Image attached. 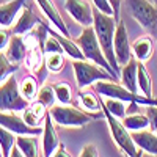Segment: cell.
I'll use <instances>...</instances> for the list:
<instances>
[{
	"mask_svg": "<svg viewBox=\"0 0 157 157\" xmlns=\"http://www.w3.org/2000/svg\"><path fill=\"white\" fill-rule=\"evenodd\" d=\"M116 19L115 16L105 14V13L99 11L98 8H93V27L98 36V41L102 47V52L109 63L112 64V68L116 71V74L120 75V64L116 61L115 57V49H113V39H115V30H116Z\"/></svg>",
	"mask_w": 157,
	"mask_h": 157,
	"instance_id": "obj_1",
	"label": "cell"
},
{
	"mask_svg": "<svg viewBox=\"0 0 157 157\" xmlns=\"http://www.w3.org/2000/svg\"><path fill=\"white\" fill-rule=\"evenodd\" d=\"M77 46L80 47L82 54L86 60L93 61L96 64H99V66H102L105 71H109L115 80H120V75L116 74V71L112 68V64L109 63V60L105 58V55H104L102 52V47L98 41V36H96V32H94V27L93 25H88V27H83L82 33L78 35V38L75 39Z\"/></svg>",
	"mask_w": 157,
	"mask_h": 157,
	"instance_id": "obj_2",
	"label": "cell"
},
{
	"mask_svg": "<svg viewBox=\"0 0 157 157\" xmlns=\"http://www.w3.org/2000/svg\"><path fill=\"white\" fill-rule=\"evenodd\" d=\"M93 90L98 96H104V98H115L129 104H138V105H157V99L155 98H149V96H138V93H132L129 91L126 86L118 85L115 80H98L93 85Z\"/></svg>",
	"mask_w": 157,
	"mask_h": 157,
	"instance_id": "obj_3",
	"label": "cell"
},
{
	"mask_svg": "<svg viewBox=\"0 0 157 157\" xmlns=\"http://www.w3.org/2000/svg\"><path fill=\"white\" fill-rule=\"evenodd\" d=\"M102 112H104V116H105L109 130H110V134L113 137V141H115V145L120 148V151L127 157L140 155V151L137 149V145H135V141L132 138V134L126 129L123 121H120V118L113 116L105 107H104V104H102Z\"/></svg>",
	"mask_w": 157,
	"mask_h": 157,
	"instance_id": "obj_4",
	"label": "cell"
},
{
	"mask_svg": "<svg viewBox=\"0 0 157 157\" xmlns=\"http://www.w3.org/2000/svg\"><path fill=\"white\" fill-rule=\"evenodd\" d=\"M72 69H74L77 86L80 90H85L86 86H93L98 80H115V77L109 71H105L102 66L86 58L72 60Z\"/></svg>",
	"mask_w": 157,
	"mask_h": 157,
	"instance_id": "obj_5",
	"label": "cell"
},
{
	"mask_svg": "<svg viewBox=\"0 0 157 157\" xmlns=\"http://www.w3.org/2000/svg\"><path fill=\"white\" fill-rule=\"evenodd\" d=\"M30 105V101H27L17 83V78L14 74L8 75L0 83V110L3 112H24Z\"/></svg>",
	"mask_w": 157,
	"mask_h": 157,
	"instance_id": "obj_6",
	"label": "cell"
},
{
	"mask_svg": "<svg viewBox=\"0 0 157 157\" xmlns=\"http://www.w3.org/2000/svg\"><path fill=\"white\" fill-rule=\"evenodd\" d=\"M49 113L54 120L55 126L60 127H83L86 126L91 120H93V115L88 112H80L75 107H71L68 104H60V105H52L49 109Z\"/></svg>",
	"mask_w": 157,
	"mask_h": 157,
	"instance_id": "obj_7",
	"label": "cell"
},
{
	"mask_svg": "<svg viewBox=\"0 0 157 157\" xmlns=\"http://www.w3.org/2000/svg\"><path fill=\"white\" fill-rule=\"evenodd\" d=\"M127 10L141 29L149 32V35H157V6L149 0H126Z\"/></svg>",
	"mask_w": 157,
	"mask_h": 157,
	"instance_id": "obj_8",
	"label": "cell"
},
{
	"mask_svg": "<svg viewBox=\"0 0 157 157\" xmlns=\"http://www.w3.org/2000/svg\"><path fill=\"white\" fill-rule=\"evenodd\" d=\"M113 49H115V57H116V61H118V64H120V68L134 57L132 55V49H130V43H129V35H127L126 24L121 19L116 22Z\"/></svg>",
	"mask_w": 157,
	"mask_h": 157,
	"instance_id": "obj_9",
	"label": "cell"
},
{
	"mask_svg": "<svg viewBox=\"0 0 157 157\" xmlns=\"http://www.w3.org/2000/svg\"><path fill=\"white\" fill-rule=\"evenodd\" d=\"M64 10L82 27L93 25V8L86 0H66Z\"/></svg>",
	"mask_w": 157,
	"mask_h": 157,
	"instance_id": "obj_10",
	"label": "cell"
},
{
	"mask_svg": "<svg viewBox=\"0 0 157 157\" xmlns=\"http://www.w3.org/2000/svg\"><path fill=\"white\" fill-rule=\"evenodd\" d=\"M0 126L13 130L16 135H19V134H30V135L43 134V127H32V126H29L22 120V116H16L14 112L0 110Z\"/></svg>",
	"mask_w": 157,
	"mask_h": 157,
	"instance_id": "obj_11",
	"label": "cell"
},
{
	"mask_svg": "<svg viewBox=\"0 0 157 157\" xmlns=\"http://www.w3.org/2000/svg\"><path fill=\"white\" fill-rule=\"evenodd\" d=\"M43 154L46 157H52L54 151L57 149V146L61 143L58 134H57V129H55V123L52 120L50 113L47 112L46 118H44V123H43Z\"/></svg>",
	"mask_w": 157,
	"mask_h": 157,
	"instance_id": "obj_12",
	"label": "cell"
},
{
	"mask_svg": "<svg viewBox=\"0 0 157 157\" xmlns=\"http://www.w3.org/2000/svg\"><path fill=\"white\" fill-rule=\"evenodd\" d=\"M39 24V19L33 14V11L29 6H24L19 13L17 19L14 21L11 27V33L13 35H27L30 33L36 25Z\"/></svg>",
	"mask_w": 157,
	"mask_h": 157,
	"instance_id": "obj_13",
	"label": "cell"
},
{
	"mask_svg": "<svg viewBox=\"0 0 157 157\" xmlns=\"http://www.w3.org/2000/svg\"><path fill=\"white\" fill-rule=\"evenodd\" d=\"M130 49H132V55L141 61L146 63L151 60L152 54H154V39L152 35H143L140 38H137L134 43H130Z\"/></svg>",
	"mask_w": 157,
	"mask_h": 157,
	"instance_id": "obj_14",
	"label": "cell"
},
{
	"mask_svg": "<svg viewBox=\"0 0 157 157\" xmlns=\"http://www.w3.org/2000/svg\"><path fill=\"white\" fill-rule=\"evenodd\" d=\"M27 5V0H11L0 5V27L11 29L14 21L17 19L21 10Z\"/></svg>",
	"mask_w": 157,
	"mask_h": 157,
	"instance_id": "obj_15",
	"label": "cell"
},
{
	"mask_svg": "<svg viewBox=\"0 0 157 157\" xmlns=\"http://www.w3.org/2000/svg\"><path fill=\"white\" fill-rule=\"evenodd\" d=\"M35 2L38 3L39 10L43 11V14L50 21V24L54 25V29H57L60 33H63L64 36H69V32H68V27L66 24H64V21L61 19L60 13L57 11L55 5L52 3V0H35Z\"/></svg>",
	"mask_w": 157,
	"mask_h": 157,
	"instance_id": "obj_16",
	"label": "cell"
},
{
	"mask_svg": "<svg viewBox=\"0 0 157 157\" xmlns=\"http://www.w3.org/2000/svg\"><path fill=\"white\" fill-rule=\"evenodd\" d=\"M135 145L140 151L148 152L149 155H157V134L154 130H137V132H130Z\"/></svg>",
	"mask_w": 157,
	"mask_h": 157,
	"instance_id": "obj_17",
	"label": "cell"
},
{
	"mask_svg": "<svg viewBox=\"0 0 157 157\" xmlns=\"http://www.w3.org/2000/svg\"><path fill=\"white\" fill-rule=\"evenodd\" d=\"M137 68H138V60L135 57H132L126 64H123L121 71H120V80H121L123 86H126L132 93H138Z\"/></svg>",
	"mask_w": 157,
	"mask_h": 157,
	"instance_id": "obj_18",
	"label": "cell"
},
{
	"mask_svg": "<svg viewBox=\"0 0 157 157\" xmlns=\"http://www.w3.org/2000/svg\"><path fill=\"white\" fill-rule=\"evenodd\" d=\"M25 54H27V44H25L24 35H11L10 44L5 50L8 60L14 64H21L25 58Z\"/></svg>",
	"mask_w": 157,
	"mask_h": 157,
	"instance_id": "obj_19",
	"label": "cell"
},
{
	"mask_svg": "<svg viewBox=\"0 0 157 157\" xmlns=\"http://www.w3.org/2000/svg\"><path fill=\"white\" fill-rule=\"evenodd\" d=\"M47 32L52 33V35H54V36L58 39V43L61 44V47H63V50H64V54H66L68 57H71L72 60H83V58H85L83 54H82V50H80V47H78L77 43L72 41L69 36H64V35L60 33L57 29L54 30L52 27H47Z\"/></svg>",
	"mask_w": 157,
	"mask_h": 157,
	"instance_id": "obj_20",
	"label": "cell"
},
{
	"mask_svg": "<svg viewBox=\"0 0 157 157\" xmlns=\"http://www.w3.org/2000/svg\"><path fill=\"white\" fill-rule=\"evenodd\" d=\"M38 135H30V134H19L16 135V145L21 148L22 154L25 157H38L39 149H38Z\"/></svg>",
	"mask_w": 157,
	"mask_h": 157,
	"instance_id": "obj_21",
	"label": "cell"
},
{
	"mask_svg": "<svg viewBox=\"0 0 157 157\" xmlns=\"http://www.w3.org/2000/svg\"><path fill=\"white\" fill-rule=\"evenodd\" d=\"M121 121L129 132H137V130H143L149 127V118L146 113H138V112L126 113V116Z\"/></svg>",
	"mask_w": 157,
	"mask_h": 157,
	"instance_id": "obj_22",
	"label": "cell"
},
{
	"mask_svg": "<svg viewBox=\"0 0 157 157\" xmlns=\"http://www.w3.org/2000/svg\"><path fill=\"white\" fill-rule=\"evenodd\" d=\"M137 82H138L140 93L152 98V78H151L149 71L145 66V63H141V61H138V68H137Z\"/></svg>",
	"mask_w": 157,
	"mask_h": 157,
	"instance_id": "obj_23",
	"label": "cell"
},
{
	"mask_svg": "<svg viewBox=\"0 0 157 157\" xmlns=\"http://www.w3.org/2000/svg\"><path fill=\"white\" fill-rule=\"evenodd\" d=\"M78 104L85 109V112L91 115L102 110V101L96 96V93H91V91H80L78 93Z\"/></svg>",
	"mask_w": 157,
	"mask_h": 157,
	"instance_id": "obj_24",
	"label": "cell"
},
{
	"mask_svg": "<svg viewBox=\"0 0 157 157\" xmlns=\"http://www.w3.org/2000/svg\"><path fill=\"white\" fill-rule=\"evenodd\" d=\"M46 69L52 74H57L63 69L64 66V54L63 52H50V54H46Z\"/></svg>",
	"mask_w": 157,
	"mask_h": 157,
	"instance_id": "obj_25",
	"label": "cell"
},
{
	"mask_svg": "<svg viewBox=\"0 0 157 157\" xmlns=\"http://www.w3.org/2000/svg\"><path fill=\"white\" fill-rule=\"evenodd\" d=\"M16 145V134L13 130L0 126V148L3 151V157H10L11 148Z\"/></svg>",
	"mask_w": 157,
	"mask_h": 157,
	"instance_id": "obj_26",
	"label": "cell"
},
{
	"mask_svg": "<svg viewBox=\"0 0 157 157\" xmlns=\"http://www.w3.org/2000/svg\"><path fill=\"white\" fill-rule=\"evenodd\" d=\"M19 88H21L22 96L27 99V101L33 102L36 99V94H38V90L39 88H38V82H36L35 77H25L24 80H22V83L19 85Z\"/></svg>",
	"mask_w": 157,
	"mask_h": 157,
	"instance_id": "obj_27",
	"label": "cell"
},
{
	"mask_svg": "<svg viewBox=\"0 0 157 157\" xmlns=\"http://www.w3.org/2000/svg\"><path fill=\"white\" fill-rule=\"evenodd\" d=\"M35 101L41 102L43 105H46L47 109H50L52 105H54V102L57 101L55 91H54V85H49V83L43 85L41 88L38 90V94H36V99Z\"/></svg>",
	"mask_w": 157,
	"mask_h": 157,
	"instance_id": "obj_28",
	"label": "cell"
},
{
	"mask_svg": "<svg viewBox=\"0 0 157 157\" xmlns=\"http://www.w3.org/2000/svg\"><path fill=\"white\" fill-rule=\"evenodd\" d=\"M102 104H104V107H105L113 116L120 118V120H123V118L126 116V113H127V109L124 105V101L115 99V98H105V101H104Z\"/></svg>",
	"mask_w": 157,
	"mask_h": 157,
	"instance_id": "obj_29",
	"label": "cell"
},
{
	"mask_svg": "<svg viewBox=\"0 0 157 157\" xmlns=\"http://www.w3.org/2000/svg\"><path fill=\"white\" fill-rule=\"evenodd\" d=\"M55 98L60 104H71L72 101V88L68 82H58L54 85Z\"/></svg>",
	"mask_w": 157,
	"mask_h": 157,
	"instance_id": "obj_30",
	"label": "cell"
},
{
	"mask_svg": "<svg viewBox=\"0 0 157 157\" xmlns=\"http://www.w3.org/2000/svg\"><path fill=\"white\" fill-rule=\"evenodd\" d=\"M17 69H19V64L11 63L3 52H0V83H2L8 75L14 74Z\"/></svg>",
	"mask_w": 157,
	"mask_h": 157,
	"instance_id": "obj_31",
	"label": "cell"
},
{
	"mask_svg": "<svg viewBox=\"0 0 157 157\" xmlns=\"http://www.w3.org/2000/svg\"><path fill=\"white\" fill-rule=\"evenodd\" d=\"M22 120L27 123L29 126H32V127H41V123H44V121L39 120L38 115L35 113V110L32 107V102H30V105L22 112Z\"/></svg>",
	"mask_w": 157,
	"mask_h": 157,
	"instance_id": "obj_32",
	"label": "cell"
},
{
	"mask_svg": "<svg viewBox=\"0 0 157 157\" xmlns=\"http://www.w3.org/2000/svg\"><path fill=\"white\" fill-rule=\"evenodd\" d=\"M46 27H47V25H46ZM44 52H46V54H50V52H63V54H64V50H63L61 44L58 43V39L52 33H49V32H47V36L44 39Z\"/></svg>",
	"mask_w": 157,
	"mask_h": 157,
	"instance_id": "obj_33",
	"label": "cell"
},
{
	"mask_svg": "<svg viewBox=\"0 0 157 157\" xmlns=\"http://www.w3.org/2000/svg\"><path fill=\"white\" fill-rule=\"evenodd\" d=\"M146 115L149 118V127L151 130L157 134V105H148L146 107Z\"/></svg>",
	"mask_w": 157,
	"mask_h": 157,
	"instance_id": "obj_34",
	"label": "cell"
},
{
	"mask_svg": "<svg viewBox=\"0 0 157 157\" xmlns=\"http://www.w3.org/2000/svg\"><path fill=\"white\" fill-rule=\"evenodd\" d=\"M11 29H5L2 27L0 29V52H5L8 44H10V39H11Z\"/></svg>",
	"mask_w": 157,
	"mask_h": 157,
	"instance_id": "obj_35",
	"label": "cell"
},
{
	"mask_svg": "<svg viewBox=\"0 0 157 157\" xmlns=\"http://www.w3.org/2000/svg\"><path fill=\"white\" fill-rule=\"evenodd\" d=\"M91 2H93L94 8H98L99 11L105 13V14H110V16H115L113 14V8L109 3V0H91Z\"/></svg>",
	"mask_w": 157,
	"mask_h": 157,
	"instance_id": "obj_36",
	"label": "cell"
},
{
	"mask_svg": "<svg viewBox=\"0 0 157 157\" xmlns=\"http://www.w3.org/2000/svg\"><path fill=\"white\" fill-rule=\"evenodd\" d=\"M80 157H98L99 155V151L96 148V145H93V143H88V145H85L80 151V154H78Z\"/></svg>",
	"mask_w": 157,
	"mask_h": 157,
	"instance_id": "obj_37",
	"label": "cell"
},
{
	"mask_svg": "<svg viewBox=\"0 0 157 157\" xmlns=\"http://www.w3.org/2000/svg\"><path fill=\"white\" fill-rule=\"evenodd\" d=\"M54 157H69L71 154L66 151V146H64V143H60V145L57 146V149L54 151V154H52Z\"/></svg>",
	"mask_w": 157,
	"mask_h": 157,
	"instance_id": "obj_38",
	"label": "cell"
},
{
	"mask_svg": "<svg viewBox=\"0 0 157 157\" xmlns=\"http://www.w3.org/2000/svg\"><path fill=\"white\" fill-rule=\"evenodd\" d=\"M109 3L112 5L113 8V14H115V19L120 21V10H121V0H109Z\"/></svg>",
	"mask_w": 157,
	"mask_h": 157,
	"instance_id": "obj_39",
	"label": "cell"
},
{
	"mask_svg": "<svg viewBox=\"0 0 157 157\" xmlns=\"http://www.w3.org/2000/svg\"><path fill=\"white\" fill-rule=\"evenodd\" d=\"M21 155H24V154H22V151H21V148H19L17 145H14V146L11 148L10 157H21Z\"/></svg>",
	"mask_w": 157,
	"mask_h": 157,
	"instance_id": "obj_40",
	"label": "cell"
},
{
	"mask_svg": "<svg viewBox=\"0 0 157 157\" xmlns=\"http://www.w3.org/2000/svg\"><path fill=\"white\" fill-rule=\"evenodd\" d=\"M3 155V151H2V148H0V157H2Z\"/></svg>",
	"mask_w": 157,
	"mask_h": 157,
	"instance_id": "obj_41",
	"label": "cell"
},
{
	"mask_svg": "<svg viewBox=\"0 0 157 157\" xmlns=\"http://www.w3.org/2000/svg\"><path fill=\"white\" fill-rule=\"evenodd\" d=\"M152 3H154V5L157 6V0H152Z\"/></svg>",
	"mask_w": 157,
	"mask_h": 157,
	"instance_id": "obj_42",
	"label": "cell"
}]
</instances>
